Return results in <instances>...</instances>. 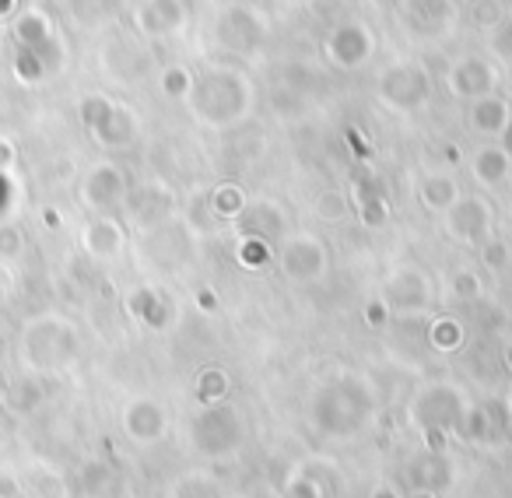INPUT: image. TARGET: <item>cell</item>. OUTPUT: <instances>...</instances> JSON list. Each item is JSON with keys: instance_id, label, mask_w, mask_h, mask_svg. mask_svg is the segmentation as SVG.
I'll use <instances>...</instances> for the list:
<instances>
[{"instance_id": "11", "label": "cell", "mask_w": 512, "mask_h": 498, "mask_svg": "<svg viewBox=\"0 0 512 498\" xmlns=\"http://www.w3.org/2000/svg\"><path fill=\"white\" fill-rule=\"evenodd\" d=\"M18 491H22V484L15 481V477H0V498H18Z\"/></svg>"}, {"instance_id": "1", "label": "cell", "mask_w": 512, "mask_h": 498, "mask_svg": "<svg viewBox=\"0 0 512 498\" xmlns=\"http://www.w3.org/2000/svg\"><path fill=\"white\" fill-rule=\"evenodd\" d=\"M22 365L36 372L64 369L74 355V330L57 316H39V320L22 327V344H18Z\"/></svg>"}, {"instance_id": "10", "label": "cell", "mask_w": 512, "mask_h": 498, "mask_svg": "<svg viewBox=\"0 0 512 498\" xmlns=\"http://www.w3.org/2000/svg\"><path fill=\"white\" fill-rule=\"evenodd\" d=\"M190 74L183 71V67H169V71L162 74V88H165V95H186L190 92Z\"/></svg>"}, {"instance_id": "14", "label": "cell", "mask_w": 512, "mask_h": 498, "mask_svg": "<svg viewBox=\"0 0 512 498\" xmlns=\"http://www.w3.org/2000/svg\"><path fill=\"white\" fill-rule=\"evenodd\" d=\"M0 299H4V278H0Z\"/></svg>"}, {"instance_id": "12", "label": "cell", "mask_w": 512, "mask_h": 498, "mask_svg": "<svg viewBox=\"0 0 512 498\" xmlns=\"http://www.w3.org/2000/svg\"><path fill=\"white\" fill-rule=\"evenodd\" d=\"M18 8V0H0V18H8Z\"/></svg>"}, {"instance_id": "9", "label": "cell", "mask_w": 512, "mask_h": 498, "mask_svg": "<svg viewBox=\"0 0 512 498\" xmlns=\"http://www.w3.org/2000/svg\"><path fill=\"white\" fill-rule=\"evenodd\" d=\"M25 249V235L15 225H0V260H15Z\"/></svg>"}, {"instance_id": "4", "label": "cell", "mask_w": 512, "mask_h": 498, "mask_svg": "<svg viewBox=\"0 0 512 498\" xmlns=\"http://www.w3.org/2000/svg\"><path fill=\"white\" fill-rule=\"evenodd\" d=\"M81 193H85V200L92 207H113L116 200L123 197V176L116 165H95L92 172H88L85 186H81Z\"/></svg>"}, {"instance_id": "3", "label": "cell", "mask_w": 512, "mask_h": 498, "mask_svg": "<svg viewBox=\"0 0 512 498\" xmlns=\"http://www.w3.org/2000/svg\"><path fill=\"white\" fill-rule=\"evenodd\" d=\"M15 39H18V50L25 53H36L39 60H46V50L53 46V25L43 11H22L15 22Z\"/></svg>"}, {"instance_id": "2", "label": "cell", "mask_w": 512, "mask_h": 498, "mask_svg": "<svg viewBox=\"0 0 512 498\" xmlns=\"http://www.w3.org/2000/svg\"><path fill=\"white\" fill-rule=\"evenodd\" d=\"M186 22L183 0H144L137 11V29L144 36H169Z\"/></svg>"}, {"instance_id": "13", "label": "cell", "mask_w": 512, "mask_h": 498, "mask_svg": "<svg viewBox=\"0 0 512 498\" xmlns=\"http://www.w3.org/2000/svg\"><path fill=\"white\" fill-rule=\"evenodd\" d=\"M4 411V407H0ZM4 428H8V418H0V435H4Z\"/></svg>"}, {"instance_id": "7", "label": "cell", "mask_w": 512, "mask_h": 498, "mask_svg": "<svg viewBox=\"0 0 512 498\" xmlns=\"http://www.w3.org/2000/svg\"><path fill=\"white\" fill-rule=\"evenodd\" d=\"M85 249L92 257H113L120 249V228L113 225L109 218H99L85 228Z\"/></svg>"}, {"instance_id": "8", "label": "cell", "mask_w": 512, "mask_h": 498, "mask_svg": "<svg viewBox=\"0 0 512 498\" xmlns=\"http://www.w3.org/2000/svg\"><path fill=\"white\" fill-rule=\"evenodd\" d=\"M474 120L481 130H491V134H498V130L505 127V120H509V106H505L502 99H495V95H481L474 106Z\"/></svg>"}, {"instance_id": "6", "label": "cell", "mask_w": 512, "mask_h": 498, "mask_svg": "<svg viewBox=\"0 0 512 498\" xmlns=\"http://www.w3.org/2000/svg\"><path fill=\"white\" fill-rule=\"evenodd\" d=\"M449 81H453V92L477 95V99H481V95H488L491 81H495V71H491V64H484V60L470 57L453 67V78Z\"/></svg>"}, {"instance_id": "5", "label": "cell", "mask_w": 512, "mask_h": 498, "mask_svg": "<svg viewBox=\"0 0 512 498\" xmlns=\"http://www.w3.org/2000/svg\"><path fill=\"white\" fill-rule=\"evenodd\" d=\"M330 53L348 67L362 64V60L372 53L369 32H365L362 25H344V29H337L334 39H330Z\"/></svg>"}]
</instances>
